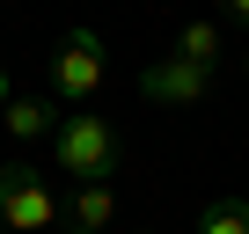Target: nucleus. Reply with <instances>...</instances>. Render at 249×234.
<instances>
[{
  "label": "nucleus",
  "mask_w": 249,
  "mask_h": 234,
  "mask_svg": "<svg viewBox=\"0 0 249 234\" xmlns=\"http://www.w3.org/2000/svg\"><path fill=\"white\" fill-rule=\"evenodd\" d=\"M52 161L73 183H110L117 161H124V139H117V125L103 110H73V117H59V132H52Z\"/></svg>",
  "instance_id": "obj_1"
},
{
  "label": "nucleus",
  "mask_w": 249,
  "mask_h": 234,
  "mask_svg": "<svg viewBox=\"0 0 249 234\" xmlns=\"http://www.w3.org/2000/svg\"><path fill=\"white\" fill-rule=\"evenodd\" d=\"M0 227L8 234H59L66 227V198L37 176V168H0Z\"/></svg>",
  "instance_id": "obj_2"
},
{
  "label": "nucleus",
  "mask_w": 249,
  "mask_h": 234,
  "mask_svg": "<svg viewBox=\"0 0 249 234\" xmlns=\"http://www.w3.org/2000/svg\"><path fill=\"white\" fill-rule=\"evenodd\" d=\"M103 37L95 30H66L59 44H52V102L59 110H88L95 102V88H103Z\"/></svg>",
  "instance_id": "obj_3"
},
{
  "label": "nucleus",
  "mask_w": 249,
  "mask_h": 234,
  "mask_svg": "<svg viewBox=\"0 0 249 234\" xmlns=\"http://www.w3.org/2000/svg\"><path fill=\"white\" fill-rule=\"evenodd\" d=\"M205 88H213V66H191V59H176V51L140 66V95H147V102H169V110H183V102H198Z\"/></svg>",
  "instance_id": "obj_4"
},
{
  "label": "nucleus",
  "mask_w": 249,
  "mask_h": 234,
  "mask_svg": "<svg viewBox=\"0 0 249 234\" xmlns=\"http://www.w3.org/2000/svg\"><path fill=\"white\" fill-rule=\"evenodd\" d=\"M110 219H117V190H110V183H73L66 227H73V234H110Z\"/></svg>",
  "instance_id": "obj_5"
},
{
  "label": "nucleus",
  "mask_w": 249,
  "mask_h": 234,
  "mask_svg": "<svg viewBox=\"0 0 249 234\" xmlns=\"http://www.w3.org/2000/svg\"><path fill=\"white\" fill-rule=\"evenodd\" d=\"M59 117H66V110H59L52 95H15L8 110H0V125H8V139H52Z\"/></svg>",
  "instance_id": "obj_6"
},
{
  "label": "nucleus",
  "mask_w": 249,
  "mask_h": 234,
  "mask_svg": "<svg viewBox=\"0 0 249 234\" xmlns=\"http://www.w3.org/2000/svg\"><path fill=\"white\" fill-rule=\"evenodd\" d=\"M220 51H227L220 22H183V37H176V59H191V66H213V73H220Z\"/></svg>",
  "instance_id": "obj_7"
},
{
  "label": "nucleus",
  "mask_w": 249,
  "mask_h": 234,
  "mask_svg": "<svg viewBox=\"0 0 249 234\" xmlns=\"http://www.w3.org/2000/svg\"><path fill=\"white\" fill-rule=\"evenodd\" d=\"M198 234H249V198H220V205H205Z\"/></svg>",
  "instance_id": "obj_8"
},
{
  "label": "nucleus",
  "mask_w": 249,
  "mask_h": 234,
  "mask_svg": "<svg viewBox=\"0 0 249 234\" xmlns=\"http://www.w3.org/2000/svg\"><path fill=\"white\" fill-rule=\"evenodd\" d=\"M220 8H227V15L242 22V30H249V0H220Z\"/></svg>",
  "instance_id": "obj_9"
},
{
  "label": "nucleus",
  "mask_w": 249,
  "mask_h": 234,
  "mask_svg": "<svg viewBox=\"0 0 249 234\" xmlns=\"http://www.w3.org/2000/svg\"><path fill=\"white\" fill-rule=\"evenodd\" d=\"M8 102H15V88H8V73H0V110H8Z\"/></svg>",
  "instance_id": "obj_10"
},
{
  "label": "nucleus",
  "mask_w": 249,
  "mask_h": 234,
  "mask_svg": "<svg viewBox=\"0 0 249 234\" xmlns=\"http://www.w3.org/2000/svg\"><path fill=\"white\" fill-rule=\"evenodd\" d=\"M242 73H249V51H242Z\"/></svg>",
  "instance_id": "obj_11"
}]
</instances>
